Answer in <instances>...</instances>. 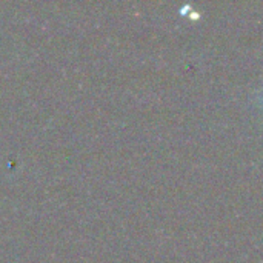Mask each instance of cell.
Here are the masks:
<instances>
[{
	"label": "cell",
	"instance_id": "1",
	"mask_svg": "<svg viewBox=\"0 0 263 263\" xmlns=\"http://www.w3.org/2000/svg\"><path fill=\"white\" fill-rule=\"evenodd\" d=\"M259 102H260V105H262V108H263V92L260 94V99H259Z\"/></svg>",
	"mask_w": 263,
	"mask_h": 263
}]
</instances>
